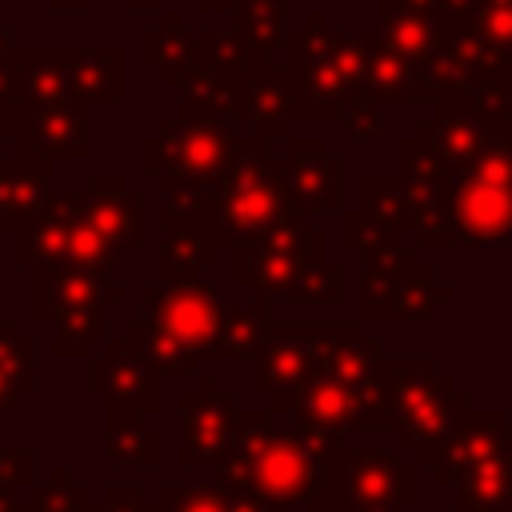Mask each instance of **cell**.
Segmentation results:
<instances>
[{
    "label": "cell",
    "instance_id": "4316f807",
    "mask_svg": "<svg viewBox=\"0 0 512 512\" xmlns=\"http://www.w3.org/2000/svg\"><path fill=\"white\" fill-rule=\"evenodd\" d=\"M240 0H196L200 12H220V8H236Z\"/></svg>",
    "mask_w": 512,
    "mask_h": 512
},
{
    "label": "cell",
    "instance_id": "52a82bcc",
    "mask_svg": "<svg viewBox=\"0 0 512 512\" xmlns=\"http://www.w3.org/2000/svg\"><path fill=\"white\" fill-rule=\"evenodd\" d=\"M88 388L100 392L112 408L128 412H156L164 392H160V372L128 344V340H108V348L92 360L88 368Z\"/></svg>",
    "mask_w": 512,
    "mask_h": 512
},
{
    "label": "cell",
    "instance_id": "f1b7e54d",
    "mask_svg": "<svg viewBox=\"0 0 512 512\" xmlns=\"http://www.w3.org/2000/svg\"><path fill=\"white\" fill-rule=\"evenodd\" d=\"M148 8H156V0H140V12H148Z\"/></svg>",
    "mask_w": 512,
    "mask_h": 512
},
{
    "label": "cell",
    "instance_id": "44dd1931",
    "mask_svg": "<svg viewBox=\"0 0 512 512\" xmlns=\"http://www.w3.org/2000/svg\"><path fill=\"white\" fill-rule=\"evenodd\" d=\"M32 340H24L8 320H0V412H8L20 396L36 388Z\"/></svg>",
    "mask_w": 512,
    "mask_h": 512
},
{
    "label": "cell",
    "instance_id": "e0dca14e",
    "mask_svg": "<svg viewBox=\"0 0 512 512\" xmlns=\"http://www.w3.org/2000/svg\"><path fill=\"white\" fill-rule=\"evenodd\" d=\"M144 412L112 408L108 412V460L132 464V468H156L160 464V432L140 420Z\"/></svg>",
    "mask_w": 512,
    "mask_h": 512
},
{
    "label": "cell",
    "instance_id": "484cf974",
    "mask_svg": "<svg viewBox=\"0 0 512 512\" xmlns=\"http://www.w3.org/2000/svg\"><path fill=\"white\" fill-rule=\"evenodd\" d=\"M164 512H232L228 488H164Z\"/></svg>",
    "mask_w": 512,
    "mask_h": 512
},
{
    "label": "cell",
    "instance_id": "cb8c5ba5",
    "mask_svg": "<svg viewBox=\"0 0 512 512\" xmlns=\"http://www.w3.org/2000/svg\"><path fill=\"white\" fill-rule=\"evenodd\" d=\"M264 348V304L256 308H228L220 332V356H256Z\"/></svg>",
    "mask_w": 512,
    "mask_h": 512
},
{
    "label": "cell",
    "instance_id": "9c48e42d",
    "mask_svg": "<svg viewBox=\"0 0 512 512\" xmlns=\"http://www.w3.org/2000/svg\"><path fill=\"white\" fill-rule=\"evenodd\" d=\"M48 156L36 148H20L0 160V228H20L32 212L48 204Z\"/></svg>",
    "mask_w": 512,
    "mask_h": 512
},
{
    "label": "cell",
    "instance_id": "8fae6325",
    "mask_svg": "<svg viewBox=\"0 0 512 512\" xmlns=\"http://www.w3.org/2000/svg\"><path fill=\"white\" fill-rule=\"evenodd\" d=\"M120 296L124 292L116 284H104V276L96 272H80V268L36 272V316L40 320H56L64 312L92 308V304H116Z\"/></svg>",
    "mask_w": 512,
    "mask_h": 512
},
{
    "label": "cell",
    "instance_id": "9a60e30c",
    "mask_svg": "<svg viewBox=\"0 0 512 512\" xmlns=\"http://www.w3.org/2000/svg\"><path fill=\"white\" fill-rule=\"evenodd\" d=\"M360 44H364V80L384 96H412V84L420 80L416 60L404 56L384 32H368L360 36Z\"/></svg>",
    "mask_w": 512,
    "mask_h": 512
},
{
    "label": "cell",
    "instance_id": "d6986e66",
    "mask_svg": "<svg viewBox=\"0 0 512 512\" xmlns=\"http://www.w3.org/2000/svg\"><path fill=\"white\" fill-rule=\"evenodd\" d=\"M124 340H128L160 376H192V372H196V352H192L184 340H176L168 328H160V324H152V320H144V316L128 324Z\"/></svg>",
    "mask_w": 512,
    "mask_h": 512
},
{
    "label": "cell",
    "instance_id": "ffe728a7",
    "mask_svg": "<svg viewBox=\"0 0 512 512\" xmlns=\"http://www.w3.org/2000/svg\"><path fill=\"white\" fill-rule=\"evenodd\" d=\"M304 364H308V348L296 344V332L288 328H276V336L256 352V368H252V384L260 392H276V388H288L304 376Z\"/></svg>",
    "mask_w": 512,
    "mask_h": 512
},
{
    "label": "cell",
    "instance_id": "ac0fdd59",
    "mask_svg": "<svg viewBox=\"0 0 512 512\" xmlns=\"http://www.w3.org/2000/svg\"><path fill=\"white\" fill-rule=\"evenodd\" d=\"M68 60V84L72 96L88 100H120L124 92V72H120V52L116 48H96V52H64Z\"/></svg>",
    "mask_w": 512,
    "mask_h": 512
},
{
    "label": "cell",
    "instance_id": "8992f818",
    "mask_svg": "<svg viewBox=\"0 0 512 512\" xmlns=\"http://www.w3.org/2000/svg\"><path fill=\"white\" fill-rule=\"evenodd\" d=\"M240 428L232 396L216 388L212 376H200L180 400V464H216Z\"/></svg>",
    "mask_w": 512,
    "mask_h": 512
},
{
    "label": "cell",
    "instance_id": "5b68a950",
    "mask_svg": "<svg viewBox=\"0 0 512 512\" xmlns=\"http://www.w3.org/2000/svg\"><path fill=\"white\" fill-rule=\"evenodd\" d=\"M228 308L220 296L204 284H148L144 288V320L168 328L176 340H184L196 356H220V332H224Z\"/></svg>",
    "mask_w": 512,
    "mask_h": 512
},
{
    "label": "cell",
    "instance_id": "5bb4252c",
    "mask_svg": "<svg viewBox=\"0 0 512 512\" xmlns=\"http://www.w3.org/2000/svg\"><path fill=\"white\" fill-rule=\"evenodd\" d=\"M380 16H384L380 32H384L404 56H412L416 64H420V60H440V52H444V32H448L444 20H436V16H428V12H416V8H404V4H380Z\"/></svg>",
    "mask_w": 512,
    "mask_h": 512
},
{
    "label": "cell",
    "instance_id": "7a4b0ae2",
    "mask_svg": "<svg viewBox=\"0 0 512 512\" xmlns=\"http://www.w3.org/2000/svg\"><path fill=\"white\" fill-rule=\"evenodd\" d=\"M216 472L228 492L264 500V504H288L300 500L312 484L308 456L296 436L268 432V420L240 416V428L224 456L216 460Z\"/></svg>",
    "mask_w": 512,
    "mask_h": 512
},
{
    "label": "cell",
    "instance_id": "7402d4cb",
    "mask_svg": "<svg viewBox=\"0 0 512 512\" xmlns=\"http://www.w3.org/2000/svg\"><path fill=\"white\" fill-rule=\"evenodd\" d=\"M284 8L288 0H244L240 16H236V32L248 40V48L264 60L268 48H276L280 32H284Z\"/></svg>",
    "mask_w": 512,
    "mask_h": 512
},
{
    "label": "cell",
    "instance_id": "83f0119b",
    "mask_svg": "<svg viewBox=\"0 0 512 512\" xmlns=\"http://www.w3.org/2000/svg\"><path fill=\"white\" fill-rule=\"evenodd\" d=\"M8 116H12V108H4V112H0V136L8 132V128H4V124H8Z\"/></svg>",
    "mask_w": 512,
    "mask_h": 512
},
{
    "label": "cell",
    "instance_id": "2e32d148",
    "mask_svg": "<svg viewBox=\"0 0 512 512\" xmlns=\"http://www.w3.org/2000/svg\"><path fill=\"white\" fill-rule=\"evenodd\" d=\"M144 60L152 68H160V76L168 84H180L192 76V64H196V40L184 32V24L164 12L156 28L144 32Z\"/></svg>",
    "mask_w": 512,
    "mask_h": 512
},
{
    "label": "cell",
    "instance_id": "d4e9b609",
    "mask_svg": "<svg viewBox=\"0 0 512 512\" xmlns=\"http://www.w3.org/2000/svg\"><path fill=\"white\" fill-rule=\"evenodd\" d=\"M468 20L492 56H512V0H476Z\"/></svg>",
    "mask_w": 512,
    "mask_h": 512
},
{
    "label": "cell",
    "instance_id": "6da1fadb",
    "mask_svg": "<svg viewBox=\"0 0 512 512\" xmlns=\"http://www.w3.org/2000/svg\"><path fill=\"white\" fill-rule=\"evenodd\" d=\"M288 192L280 180L276 160L252 144H240L232 168L220 180V192L212 200V208L204 212V228L212 232V240L224 244H256L268 232H276L288 216Z\"/></svg>",
    "mask_w": 512,
    "mask_h": 512
},
{
    "label": "cell",
    "instance_id": "30bf717a",
    "mask_svg": "<svg viewBox=\"0 0 512 512\" xmlns=\"http://www.w3.org/2000/svg\"><path fill=\"white\" fill-rule=\"evenodd\" d=\"M24 132L20 140L36 152H64V156H84L88 152V116L76 100H56L40 108H16Z\"/></svg>",
    "mask_w": 512,
    "mask_h": 512
},
{
    "label": "cell",
    "instance_id": "4fadbf2b",
    "mask_svg": "<svg viewBox=\"0 0 512 512\" xmlns=\"http://www.w3.org/2000/svg\"><path fill=\"white\" fill-rule=\"evenodd\" d=\"M220 244L204 228V220H168L164 232V280L168 284H192L200 268L216 260Z\"/></svg>",
    "mask_w": 512,
    "mask_h": 512
},
{
    "label": "cell",
    "instance_id": "7c38bea8",
    "mask_svg": "<svg viewBox=\"0 0 512 512\" xmlns=\"http://www.w3.org/2000/svg\"><path fill=\"white\" fill-rule=\"evenodd\" d=\"M336 160L324 156L320 140H296L288 160L280 164V180L284 192L304 204V208H320V204H336Z\"/></svg>",
    "mask_w": 512,
    "mask_h": 512
},
{
    "label": "cell",
    "instance_id": "3957f363",
    "mask_svg": "<svg viewBox=\"0 0 512 512\" xmlns=\"http://www.w3.org/2000/svg\"><path fill=\"white\" fill-rule=\"evenodd\" d=\"M240 152V140L220 124V116L188 108L160 128L144 144V172H160L164 180H196V184H220Z\"/></svg>",
    "mask_w": 512,
    "mask_h": 512
},
{
    "label": "cell",
    "instance_id": "603a6c76",
    "mask_svg": "<svg viewBox=\"0 0 512 512\" xmlns=\"http://www.w3.org/2000/svg\"><path fill=\"white\" fill-rule=\"evenodd\" d=\"M104 312H108V304H92V308H76V312L56 316V328H60V336L52 344L56 356H84L96 340H104L108 336Z\"/></svg>",
    "mask_w": 512,
    "mask_h": 512
},
{
    "label": "cell",
    "instance_id": "277c9868",
    "mask_svg": "<svg viewBox=\"0 0 512 512\" xmlns=\"http://www.w3.org/2000/svg\"><path fill=\"white\" fill-rule=\"evenodd\" d=\"M356 80H364V44L344 36V32H328L324 12H312L308 28L292 36V92H296V108L308 104V116H324V108H332L348 88H356Z\"/></svg>",
    "mask_w": 512,
    "mask_h": 512
},
{
    "label": "cell",
    "instance_id": "ba28073f",
    "mask_svg": "<svg viewBox=\"0 0 512 512\" xmlns=\"http://www.w3.org/2000/svg\"><path fill=\"white\" fill-rule=\"evenodd\" d=\"M84 212L92 228L116 248V252H136L144 244V212L140 196L124 188L120 176H96L92 188L84 192Z\"/></svg>",
    "mask_w": 512,
    "mask_h": 512
}]
</instances>
